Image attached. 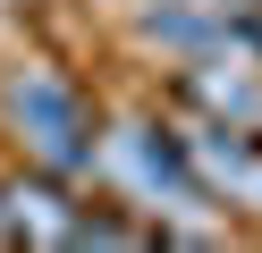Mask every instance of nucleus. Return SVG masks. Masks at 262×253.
<instances>
[{"label": "nucleus", "instance_id": "f257e3e1", "mask_svg": "<svg viewBox=\"0 0 262 253\" xmlns=\"http://www.w3.org/2000/svg\"><path fill=\"white\" fill-rule=\"evenodd\" d=\"M0 118H9V135H17V152H26L34 169H51V177H68V186L93 177L102 127H93V101L76 93L68 67H51V59H9V67H0Z\"/></svg>", "mask_w": 262, "mask_h": 253}, {"label": "nucleus", "instance_id": "f03ea898", "mask_svg": "<svg viewBox=\"0 0 262 253\" xmlns=\"http://www.w3.org/2000/svg\"><path fill=\"white\" fill-rule=\"evenodd\" d=\"M102 169H127L136 202H152V211H211L203 177H194V160H186V135L161 127V118H127V127H110L102 152H93V177H102Z\"/></svg>", "mask_w": 262, "mask_h": 253}, {"label": "nucleus", "instance_id": "7ed1b4c3", "mask_svg": "<svg viewBox=\"0 0 262 253\" xmlns=\"http://www.w3.org/2000/svg\"><path fill=\"white\" fill-rule=\"evenodd\" d=\"M186 160L203 177L211 211H254L262 219V127H237V118H194L186 127Z\"/></svg>", "mask_w": 262, "mask_h": 253}, {"label": "nucleus", "instance_id": "20e7f679", "mask_svg": "<svg viewBox=\"0 0 262 253\" xmlns=\"http://www.w3.org/2000/svg\"><path fill=\"white\" fill-rule=\"evenodd\" d=\"M0 202H9V245H34V253H59L76 228V186L51 177V169L26 160L17 177H0Z\"/></svg>", "mask_w": 262, "mask_h": 253}, {"label": "nucleus", "instance_id": "39448f33", "mask_svg": "<svg viewBox=\"0 0 262 253\" xmlns=\"http://www.w3.org/2000/svg\"><path fill=\"white\" fill-rule=\"evenodd\" d=\"M144 42L178 51V59H211V51H237V9H203V0H144Z\"/></svg>", "mask_w": 262, "mask_h": 253}, {"label": "nucleus", "instance_id": "423d86ee", "mask_svg": "<svg viewBox=\"0 0 262 253\" xmlns=\"http://www.w3.org/2000/svg\"><path fill=\"white\" fill-rule=\"evenodd\" d=\"M0 245H9V202H0Z\"/></svg>", "mask_w": 262, "mask_h": 253}]
</instances>
